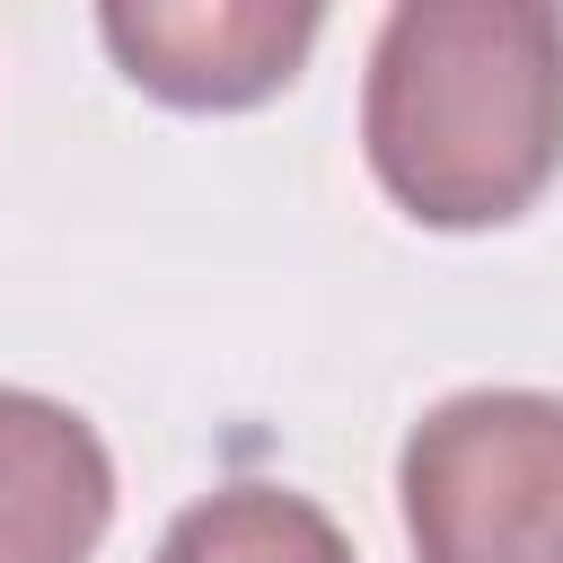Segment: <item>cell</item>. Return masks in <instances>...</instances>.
<instances>
[{
	"label": "cell",
	"instance_id": "cell-3",
	"mask_svg": "<svg viewBox=\"0 0 563 563\" xmlns=\"http://www.w3.org/2000/svg\"><path fill=\"white\" fill-rule=\"evenodd\" d=\"M97 35L114 70L176 114H246L282 97L325 35L317 0H106Z\"/></svg>",
	"mask_w": 563,
	"mask_h": 563
},
{
	"label": "cell",
	"instance_id": "cell-5",
	"mask_svg": "<svg viewBox=\"0 0 563 563\" xmlns=\"http://www.w3.org/2000/svg\"><path fill=\"white\" fill-rule=\"evenodd\" d=\"M150 563H361L325 501L290 484H220L185 501Z\"/></svg>",
	"mask_w": 563,
	"mask_h": 563
},
{
	"label": "cell",
	"instance_id": "cell-4",
	"mask_svg": "<svg viewBox=\"0 0 563 563\" xmlns=\"http://www.w3.org/2000/svg\"><path fill=\"white\" fill-rule=\"evenodd\" d=\"M114 528V457L62 396L0 387V563H97Z\"/></svg>",
	"mask_w": 563,
	"mask_h": 563
},
{
	"label": "cell",
	"instance_id": "cell-1",
	"mask_svg": "<svg viewBox=\"0 0 563 563\" xmlns=\"http://www.w3.org/2000/svg\"><path fill=\"white\" fill-rule=\"evenodd\" d=\"M361 158L422 229H510L563 167V9L396 0L361 70Z\"/></svg>",
	"mask_w": 563,
	"mask_h": 563
},
{
	"label": "cell",
	"instance_id": "cell-2",
	"mask_svg": "<svg viewBox=\"0 0 563 563\" xmlns=\"http://www.w3.org/2000/svg\"><path fill=\"white\" fill-rule=\"evenodd\" d=\"M413 563H563V396L457 387L396 449Z\"/></svg>",
	"mask_w": 563,
	"mask_h": 563
}]
</instances>
